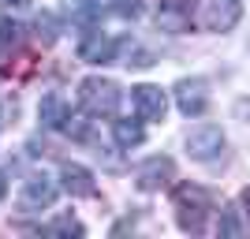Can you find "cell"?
<instances>
[{"instance_id": "obj_1", "label": "cell", "mask_w": 250, "mask_h": 239, "mask_svg": "<svg viewBox=\"0 0 250 239\" xmlns=\"http://www.w3.org/2000/svg\"><path fill=\"white\" fill-rule=\"evenodd\" d=\"M209 209H213V195H209L206 187L187 183V187L176 191V213H179V228L183 232H202Z\"/></svg>"}, {"instance_id": "obj_2", "label": "cell", "mask_w": 250, "mask_h": 239, "mask_svg": "<svg viewBox=\"0 0 250 239\" xmlns=\"http://www.w3.org/2000/svg\"><path fill=\"white\" fill-rule=\"evenodd\" d=\"M79 101L90 116H112L120 109V86L112 79H101V75H90L79 83Z\"/></svg>"}, {"instance_id": "obj_3", "label": "cell", "mask_w": 250, "mask_h": 239, "mask_svg": "<svg viewBox=\"0 0 250 239\" xmlns=\"http://www.w3.org/2000/svg\"><path fill=\"white\" fill-rule=\"evenodd\" d=\"M131 101H135L138 120H149V124H161L165 112H168V94L161 86H149V83L135 86V90H131Z\"/></svg>"}, {"instance_id": "obj_4", "label": "cell", "mask_w": 250, "mask_h": 239, "mask_svg": "<svg viewBox=\"0 0 250 239\" xmlns=\"http://www.w3.org/2000/svg\"><path fill=\"white\" fill-rule=\"evenodd\" d=\"M220 150H224V131L217 124H202L187 135V153L194 161H213Z\"/></svg>"}, {"instance_id": "obj_5", "label": "cell", "mask_w": 250, "mask_h": 239, "mask_svg": "<svg viewBox=\"0 0 250 239\" xmlns=\"http://www.w3.org/2000/svg\"><path fill=\"white\" fill-rule=\"evenodd\" d=\"M56 179H49L42 172V176H30L26 179V187H22L19 195V209H26V213H38V209H49L52 202H56Z\"/></svg>"}, {"instance_id": "obj_6", "label": "cell", "mask_w": 250, "mask_h": 239, "mask_svg": "<svg viewBox=\"0 0 250 239\" xmlns=\"http://www.w3.org/2000/svg\"><path fill=\"white\" fill-rule=\"evenodd\" d=\"M168 179H176V165H172V157L157 153V157H149V161H142V165L135 168L138 191H161Z\"/></svg>"}, {"instance_id": "obj_7", "label": "cell", "mask_w": 250, "mask_h": 239, "mask_svg": "<svg viewBox=\"0 0 250 239\" xmlns=\"http://www.w3.org/2000/svg\"><path fill=\"white\" fill-rule=\"evenodd\" d=\"M194 15V0H157V26L168 34H183Z\"/></svg>"}, {"instance_id": "obj_8", "label": "cell", "mask_w": 250, "mask_h": 239, "mask_svg": "<svg viewBox=\"0 0 250 239\" xmlns=\"http://www.w3.org/2000/svg\"><path fill=\"white\" fill-rule=\"evenodd\" d=\"M116 52H120V42H112V38L101 34V30H90L83 42H79V60H86V64H112Z\"/></svg>"}, {"instance_id": "obj_9", "label": "cell", "mask_w": 250, "mask_h": 239, "mask_svg": "<svg viewBox=\"0 0 250 239\" xmlns=\"http://www.w3.org/2000/svg\"><path fill=\"white\" fill-rule=\"evenodd\" d=\"M176 105L183 116H202L209 109V90L202 79H183V83L176 86Z\"/></svg>"}, {"instance_id": "obj_10", "label": "cell", "mask_w": 250, "mask_h": 239, "mask_svg": "<svg viewBox=\"0 0 250 239\" xmlns=\"http://www.w3.org/2000/svg\"><path fill=\"white\" fill-rule=\"evenodd\" d=\"M60 187L67 191L71 198H94L97 195V183H94V172L83 165H75V161H67V165L60 168Z\"/></svg>"}, {"instance_id": "obj_11", "label": "cell", "mask_w": 250, "mask_h": 239, "mask_svg": "<svg viewBox=\"0 0 250 239\" xmlns=\"http://www.w3.org/2000/svg\"><path fill=\"white\" fill-rule=\"evenodd\" d=\"M38 116H42V124L49 127V131H71V120H75L71 109H67V101H63L60 94H45Z\"/></svg>"}, {"instance_id": "obj_12", "label": "cell", "mask_w": 250, "mask_h": 239, "mask_svg": "<svg viewBox=\"0 0 250 239\" xmlns=\"http://www.w3.org/2000/svg\"><path fill=\"white\" fill-rule=\"evenodd\" d=\"M239 0H213L206 8V26L209 30H231L239 22Z\"/></svg>"}, {"instance_id": "obj_13", "label": "cell", "mask_w": 250, "mask_h": 239, "mask_svg": "<svg viewBox=\"0 0 250 239\" xmlns=\"http://www.w3.org/2000/svg\"><path fill=\"white\" fill-rule=\"evenodd\" d=\"M112 138H116V146L131 150V146H142L146 131H142V124H138V120H116V124H112Z\"/></svg>"}, {"instance_id": "obj_14", "label": "cell", "mask_w": 250, "mask_h": 239, "mask_svg": "<svg viewBox=\"0 0 250 239\" xmlns=\"http://www.w3.org/2000/svg\"><path fill=\"white\" fill-rule=\"evenodd\" d=\"M120 49H124V56H127V60H124L127 67H149V64H153V52H146L138 42H131V38L120 42Z\"/></svg>"}, {"instance_id": "obj_15", "label": "cell", "mask_w": 250, "mask_h": 239, "mask_svg": "<svg viewBox=\"0 0 250 239\" xmlns=\"http://www.w3.org/2000/svg\"><path fill=\"white\" fill-rule=\"evenodd\" d=\"M34 34H38V42H56V38H60V22H56V15H52V11H45V15H38V19H34Z\"/></svg>"}, {"instance_id": "obj_16", "label": "cell", "mask_w": 250, "mask_h": 239, "mask_svg": "<svg viewBox=\"0 0 250 239\" xmlns=\"http://www.w3.org/2000/svg\"><path fill=\"white\" fill-rule=\"evenodd\" d=\"M45 232H52V236H83V220L71 217V213H60Z\"/></svg>"}, {"instance_id": "obj_17", "label": "cell", "mask_w": 250, "mask_h": 239, "mask_svg": "<svg viewBox=\"0 0 250 239\" xmlns=\"http://www.w3.org/2000/svg\"><path fill=\"white\" fill-rule=\"evenodd\" d=\"M142 8H146V0H112V11L120 19H138Z\"/></svg>"}, {"instance_id": "obj_18", "label": "cell", "mask_w": 250, "mask_h": 239, "mask_svg": "<svg viewBox=\"0 0 250 239\" xmlns=\"http://www.w3.org/2000/svg\"><path fill=\"white\" fill-rule=\"evenodd\" d=\"M15 38H19V26L11 19H0V60L8 56V49L15 45Z\"/></svg>"}, {"instance_id": "obj_19", "label": "cell", "mask_w": 250, "mask_h": 239, "mask_svg": "<svg viewBox=\"0 0 250 239\" xmlns=\"http://www.w3.org/2000/svg\"><path fill=\"white\" fill-rule=\"evenodd\" d=\"M220 232H224V236H239V220H235V209H228V213H224V220H220Z\"/></svg>"}, {"instance_id": "obj_20", "label": "cell", "mask_w": 250, "mask_h": 239, "mask_svg": "<svg viewBox=\"0 0 250 239\" xmlns=\"http://www.w3.org/2000/svg\"><path fill=\"white\" fill-rule=\"evenodd\" d=\"M22 4H30V0H0V8H22Z\"/></svg>"}, {"instance_id": "obj_21", "label": "cell", "mask_w": 250, "mask_h": 239, "mask_svg": "<svg viewBox=\"0 0 250 239\" xmlns=\"http://www.w3.org/2000/svg\"><path fill=\"white\" fill-rule=\"evenodd\" d=\"M8 195V172H0V198Z\"/></svg>"}, {"instance_id": "obj_22", "label": "cell", "mask_w": 250, "mask_h": 239, "mask_svg": "<svg viewBox=\"0 0 250 239\" xmlns=\"http://www.w3.org/2000/svg\"><path fill=\"white\" fill-rule=\"evenodd\" d=\"M243 202H247V213H250V191H247V195H243Z\"/></svg>"}, {"instance_id": "obj_23", "label": "cell", "mask_w": 250, "mask_h": 239, "mask_svg": "<svg viewBox=\"0 0 250 239\" xmlns=\"http://www.w3.org/2000/svg\"><path fill=\"white\" fill-rule=\"evenodd\" d=\"M79 4H94V0H79Z\"/></svg>"}]
</instances>
